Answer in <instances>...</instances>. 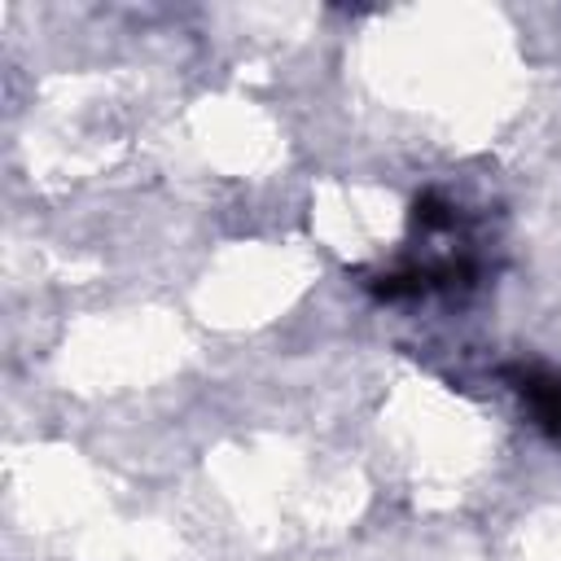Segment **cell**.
<instances>
[{
	"label": "cell",
	"mask_w": 561,
	"mask_h": 561,
	"mask_svg": "<svg viewBox=\"0 0 561 561\" xmlns=\"http://www.w3.org/2000/svg\"><path fill=\"white\" fill-rule=\"evenodd\" d=\"M517 394L530 408L535 425H543L552 438H561V373L557 368H522Z\"/></svg>",
	"instance_id": "6da1fadb"
}]
</instances>
